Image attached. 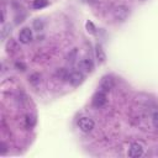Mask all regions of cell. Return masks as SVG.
Segmentation results:
<instances>
[{
    "label": "cell",
    "instance_id": "7a4b0ae2",
    "mask_svg": "<svg viewBox=\"0 0 158 158\" xmlns=\"http://www.w3.org/2000/svg\"><path fill=\"white\" fill-rule=\"evenodd\" d=\"M114 85H115L114 78L110 77V75H105V77H102L101 81L99 84V90L102 91V93H109L114 88Z\"/></svg>",
    "mask_w": 158,
    "mask_h": 158
},
{
    "label": "cell",
    "instance_id": "ba28073f",
    "mask_svg": "<svg viewBox=\"0 0 158 158\" xmlns=\"http://www.w3.org/2000/svg\"><path fill=\"white\" fill-rule=\"evenodd\" d=\"M127 15H128V10H127V7H125V6H118V7L115 10V16H116V19H118V20H121V21H123V20L127 17Z\"/></svg>",
    "mask_w": 158,
    "mask_h": 158
},
{
    "label": "cell",
    "instance_id": "5b68a950",
    "mask_svg": "<svg viewBox=\"0 0 158 158\" xmlns=\"http://www.w3.org/2000/svg\"><path fill=\"white\" fill-rule=\"evenodd\" d=\"M19 41L23 44H27L32 41V30L28 27H23L19 33Z\"/></svg>",
    "mask_w": 158,
    "mask_h": 158
},
{
    "label": "cell",
    "instance_id": "9c48e42d",
    "mask_svg": "<svg viewBox=\"0 0 158 158\" xmlns=\"http://www.w3.org/2000/svg\"><path fill=\"white\" fill-rule=\"evenodd\" d=\"M95 54H96V59L99 60V63H104L106 59V54L101 47V44H96L95 46Z\"/></svg>",
    "mask_w": 158,
    "mask_h": 158
},
{
    "label": "cell",
    "instance_id": "3957f363",
    "mask_svg": "<svg viewBox=\"0 0 158 158\" xmlns=\"http://www.w3.org/2000/svg\"><path fill=\"white\" fill-rule=\"evenodd\" d=\"M91 102H93V106L94 107H102L106 102H107V99H106V93H102V91H98L94 96H93V100H91Z\"/></svg>",
    "mask_w": 158,
    "mask_h": 158
},
{
    "label": "cell",
    "instance_id": "277c9868",
    "mask_svg": "<svg viewBox=\"0 0 158 158\" xmlns=\"http://www.w3.org/2000/svg\"><path fill=\"white\" fill-rule=\"evenodd\" d=\"M68 81L73 85V86H78L84 81V75L80 70H74L72 73H69V78Z\"/></svg>",
    "mask_w": 158,
    "mask_h": 158
},
{
    "label": "cell",
    "instance_id": "4fadbf2b",
    "mask_svg": "<svg viewBox=\"0 0 158 158\" xmlns=\"http://www.w3.org/2000/svg\"><path fill=\"white\" fill-rule=\"evenodd\" d=\"M15 65H16V68H21V70H25V68H26V67H25V64H22V63H19V62H17Z\"/></svg>",
    "mask_w": 158,
    "mask_h": 158
},
{
    "label": "cell",
    "instance_id": "8992f818",
    "mask_svg": "<svg viewBox=\"0 0 158 158\" xmlns=\"http://www.w3.org/2000/svg\"><path fill=\"white\" fill-rule=\"evenodd\" d=\"M142 154H143V147H142L141 143L135 142V143H132L130 146V148H128V156L131 158H138Z\"/></svg>",
    "mask_w": 158,
    "mask_h": 158
},
{
    "label": "cell",
    "instance_id": "52a82bcc",
    "mask_svg": "<svg viewBox=\"0 0 158 158\" xmlns=\"http://www.w3.org/2000/svg\"><path fill=\"white\" fill-rule=\"evenodd\" d=\"M78 67H79V69L85 70V72H91V70L94 69V64H93V62H91L90 59H86V58L79 60Z\"/></svg>",
    "mask_w": 158,
    "mask_h": 158
},
{
    "label": "cell",
    "instance_id": "30bf717a",
    "mask_svg": "<svg viewBox=\"0 0 158 158\" xmlns=\"http://www.w3.org/2000/svg\"><path fill=\"white\" fill-rule=\"evenodd\" d=\"M47 5H48L47 0H33V4H32L35 9H42V7H46Z\"/></svg>",
    "mask_w": 158,
    "mask_h": 158
},
{
    "label": "cell",
    "instance_id": "6da1fadb",
    "mask_svg": "<svg viewBox=\"0 0 158 158\" xmlns=\"http://www.w3.org/2000/svg\"><path fill=\"white\" fill-rule=\"evenodd\" d=\"M94 126H95V123H94L93 118H90V117L83 116V117H80V118L78 120V127H79L83 132H85V133H89L90 131H93Z\"/></svg>",
    "mask_w": 158,
    "mask_h": 158
},
{
    "label": "cell",
    "instance_id": "8fae6325",
    "mask_svg": "<svg viewBox=\"0 0 158 158\" xmlns=\"http://www.w3.org/2000/svg\"><path fill=\"white\" fill-rule=\"evenodd\" d=\"M85 26H86L88 32H90V33H95V30H96V28H95V26H94V23H93L91 21H88Z\"/></svg>",
    "mask_w": 158,
    "mask_h": 158
},
{
    "label": "cell",
    "instance_id": "7c38bea8",
    "mask_svg": "<svg viewBox=\"0 0 158 158\" xmlns=\"http://www.w3.org/2000/svg\"><path fill=\"white\" fill-rule=\"evenodd\" d=\"M152 123H153V126L156 128H158V111L153 114V116H152Z\"/></svg>",
    "mask_w": 158,
    "mask_h": 158
}]
</instances>
